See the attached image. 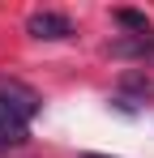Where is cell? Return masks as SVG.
<instances>
[{
  "mask_svg": "<svg viewBox=\"0 0 154 158\" xmlns=\"http://www.w3.org/2000/svg\"><path fill=\"white\" fill-rule=\"evenodd\" d=\"M107 52L120 60H154V34H124V39L107 43Z\"/></svg>",
  "mask_w": 154,
  "mask_h": 158,
  "instance_id": "obj_3",
  "label": "cell"
},
{
  "mask_svg": "<svg viewBox=\"0 0 154 158\" xmlns=\"http://www.w3.org/2000/svg\"><path fill=\"white\" fill-rule=\"evenodd\" d=\"M26 34H30V39H39V43H64V39H73V34H77V26L64 17V13L39 9V13H30V17H26Z\"/></svg>",
  "mask_w": 154,
  "mask_h": 158,
  "instance_id": "obj_2",
  "label": "cell"
},
{
  "mask_svg": "<svg viewBox=\"0 0 154 158\" xmlns=\"http://www.w3.org/2000/svg\"><path fill=\"white\" fill-rule=\"evenodd\" d=\"M128 94L154 98V77H146V73H124V77H120V98H128Z\"/></svg>",
  "mask_w": 154,
  "mask_h": 158,
  "instance_id": "obj_4",
  "label": "cell"
},
{
  "mask_svg": "<svg viewBox=\"0 0 154 158\" xmlns=\"http://www.w3.org/2000/svg\"><path fill=\"white\" fill-rule=\"evenodd\" d=\"M39 107H43L39 90H30L17 77H0V150H13V145L26 141Z\"/></svg>",
  "mask_w": 154,
  "mask_h": 158,
  "instance_id": "obj_1",
  "label": "cell"
},
{
  "mask_svg": "<svg viewBox=\"0 0 154 158\" xmlns=\"http://www.w3.org/2000/svg\"><path fill=\"white\" fill-rule=\"evenodd\" d=\"M116 22L128 26L133 34H150V17H146V13H137V9H116Z\"/></svg>",
  "mask_w": 154,
  "mask_h": 158,
  "instance_id": "obj_5",
  "label": "cell"
},
{
  "mask_svg": "<svg viewBox=\"0 0 154 158\" xmlns=\"http://www.w3.org/2000/svg\"><path fill=\"white\" fill-rule=\"evenodd\" d=\"M86 158H111V154H86Z\"/></svg>",
  "mask_w": 154,
  "mask_h": 158,
  "instance_id": "obj_6",
  "label": "cell"
}]
</instances>
